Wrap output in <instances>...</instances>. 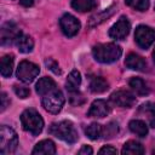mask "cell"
Wrapping results in <instances>:
<instances>
[{"label": "cell", "mask_w": 155, "mask_h": 155, "mask_svg": "<svg viewBox=\"0 0 155 155\" xmlns=\"http://www.w3.org/2000/svg\"><path fill=\"white\" fill-rule=\"evenodd\" d=\"M122 53V50L116 44H99L92 48L93 58L99 63H113L116 62Z\"/></svg>", "instance_id": "6da1fadb"}, {"label": "cell", "mask_w": 155, "mask_h": 155, "mask_svg": "<svg viewBox=\"0 0 155 155\" xmlns=\"http://www.w3.org/2000/svg\"><path fill=\"white\" fill-rule=\"evenodd\" d=\"M48 133H51L52 136H54V137H57V138H59V139H62L69 144H74L79 138L74 125L67 120L52 124L48 128Z\"/></svg>", "instance_id": "7a4b0ae2"}, {"label": "cell", "mask_w": 155, "mask_h": 155, "mask_svg": "<svg viewBox=\"0 0 155 155\" xmlns=\"http://www.w3.org/2000/svg\"><path fill=\"white\" fill-rule=\"evenodd\" d=\"M21 122L24 131L33 136H38L44 128V120L35 109H27L21 115Z\"/></svg>", "instance_id": "3957f363"}, {"label": "cell", "mask_w": 155, "mask_h": 155, "mask_svg": "<svg viewBox=\"0 0 155 155\" xmlns=\"http://www.w3.org/2000/svg\"><path fill=\"white\" fill-rule=\"evenodd\" d=\"M18 144V137L15 130L2 125L0 127V154H11L16 150Z\"/></svg>", "instance_id": "277c9868"}, {"label": "cell", "mask_w": 155, "mask_h": 155, "mask_svg": "<svg viewBox=\"0 0 155 155\" xmlns=\"http://www.w3.org/2000/svg\"><path fill=\"white\" fill-rule=\"evenodd\" d=\"M64 105V96L57 88L45 96H42V107L51 114H58Z\"/></svg>", "instance_id": "5b68a950"}, {"label": "cell", "mask_w": 155, "mask_h": 155, "mask_svg": "<svg viewBox=\"0 0 155 155\" xmlns=\"http://www.w3.org/2000/svg\"><path fill=\"white\" fill-rule=\"evenodd\" d=\"M39 73H40V68L36 64H34L29 61H22L18 64L16 74H17V78L21 81L29 84L39 75Z\"/></svg>", "instance_id": "8992f818"}, {"label": "cell", "mask_w": 155, "mask_h": 155, "mask_svg": "<svg viewBox=\"0 0 155 155\" xmlns=\"http://www.w3.org/2000/svg\"><path fill=\"white\" fill-rule=\"evenodd\" d=\"M22 35L21 29L12 22H6L0 30V40H1V45L2 46H7V45H12L16 44V41L18 40V38Z\"/></svg>", "instance_id": "52a82bcc"}, {"label": "cell", "mask_w": 155, "mask_h": 155, "mask_svg": "<svg viewBox=\"0 0 155 155\" xmlns=\"http://www.w3.org/2000/svg\"><path fill=\"white\" fill-rule=\"evenodd\" d=\"M134 40L140 48L147 50L155 41V30L148 25H139L136 28Z\"/></svg>", "instance_id": "ba28073f"}, {"label": "cell", "mask_w": 155, "mask_h": 155, "mask_svg": "<svg viewBox=\"0 0 155 155\" xmlns=\"http://www.w3.org/2000/svg\"><path fill=\"white\" fill-rule=\"evenodd\" d=\"M59 25L64 35L68 38L75 36L80 30V22L70 13H65L59 19Z\"/></svg>", "instance_id": "9c48e42d"}, {"label": "cell", "mask_w": 155, "mask_h": 155, "mask_svg": "<svg viewBox=\"0 0 155 155\" xmlns=\"http://www.w3.org/2000/svg\"><path fill=\"white\" fill-rule=\"evenodd\" d=\"M130 29H131V24H130L127 17L122 16L109 29V36L111 39H114V40H122L128 35Z\"/></svg>", "instance_id": "30bf717a"}, {"label": "cell", "mask_w": 155, "mask_h": 155, "mask_svg": "<svg viewBox=\"0 0 155 155\" xmlns=\"http://www.w3.org/2000/svg\"><path fill=\"white\" fill-rule=\"evenodd\" d=\"M110 101L115 105H117V107H121V108H131L136 103V97L130 91L120 90V91H115L114 93H111Z\"/></svg>", "instance_id": "8fae6325"}, {"label": "cell", "mask_w": 155, "mask_h": 155, "mask_svg": "<svg viewBox=\"0 0 155 155\" xmlns=\"http://www.w3.org/2000/svg\"><path fill=\"white\" fill-rule=\"evenodd\" d=\"M109 111H110L109 104L103 99H97L91 104L87 115L90 117H104L109 114Z\"/></svg>", "instance_id": "7c38bea8"}, {"label": "cell", "mask_w": 155, "mask_h": 155, "mask_svg": "<svg viewBox=\"0 0 155 155\" xmlns=\"http://www.w3.org/2000/svg\"><path fill=\"white\" fill-rule=\"evenodd\" d=\"M35 90H36L38 94L45 96V94H47V93H50V92L57 90V85H56V82H54L51 78L44 76V78H41V79L36 82Z\"/></svg>", "instance_id": "4fadbf2b"}, {"label": "cell", "mask_w": 155, "mask_h": 155, "mask_svg": "<svg viewBox=\"0 0 155 155\" xmlns=\"http://www.w3.org/2000/svg\"><path fill=\"white\" fill-rule=\"evenodd\" d=\"M31 153H33L34 155H36V154L53 155V154H56V145H54V143H53L51 139H44V140L39 142V143L34 147V149H33Z\"/></svg>", "instance_id": "5bb4252c"}, {"label": "cell", "mask_w": 155, "mask_h": 155, "mask_svg": "<svg viewBox=\"0 0 155 155\" xmlns=\"http://www.w3.org/2000/svg\"><path fill=\"white\" fill-rule=\"evenodd\" d=\"M125 64H126L127 68H130L132 70H137V71H143L145 69V67H147L145 61L140 56H138L136 53H130L126 57Z\"/></svg>", "instance_id": "9a60e30c"}, {"label": "cell", "mask_w": 155, "mask_h": 155, "mask_svg": "<svg viewBox=\"0 0 155 155\" xmlns=\"http://www.w3.org/2000/svg\"><path fill=\"white\" fill-rule=\"evenodd\" d=\"M139 113L143 114L147 117L148 124L153 128H155V103L147 102V103L142 104V107L139 108Z\"/></svg>", "instance_id": "2e32d148"}, {"label": "cell", "mask_w": 155, "mask_h": 155, "mask_svg": "<svg viewBox=\"0 0 155 155\" xmlns=\"http://www.w3.org/2000/svg\"><path fill=\"white\" fill-rule=\"evenodd\" d=\"M121 153L124 155L130 154V155H140L144 153V148L140 143L136 142V140H128L127 143L124 144Z\"/></svg>", "instance_id": "e0dca14e"}, {"label": "cell", "mask_w": 155, "mask_h": 155, "mask_svg": "<svg viewBox=\"0 0 155 155\" xmlns=\"http://www.w3.org/2000/svg\"><path fill=\"white\" fill-rule=\"evenodd\" d=\"M16 45L18 47V50L23 53H29L33 51V47H34V41L33 39L29 36V35H24L22 34L18 40L16 41Z\"/></svg>", "instance_id": "ac0fdd59"}, {"label": "cell", "mask_w": 155, "mask_h": 155, "mask_svg": "<svg viewBox=\"0 0 155 155\" xmlns=\"http://www.w3.org/2000/svg\"><path fill=\"white\" fill-rule=\"evenodd\" d=\"M13 70V56L6 54L1 58L0 63V73L4 78H10Z\"/></svg>", "instance_id": "d6986e66"}, {"label": "cell", "mask_w": 155, "mask_h": 155, "mask_svg": "<svg viewBox=\"0 0 155 155\" xmlns=\"http://www.w3.org/2000/svg\"><path fill=\"white\" fill-rule=\"evenodd\" d=\"M81 85V75L78 70H73L68 78H67V82H65V86H67V90L69 92H73V91H78L79 86Z\"/></svg>", "instance_id": "ffe728a7"}, {"label": "cell", "mask_w": 155, "mask_h": 155, "mask_svg": "<svg viewBox=\"0 0 155 155\" xmlns=\"http://www.w3.org/2000/svg\"><path fill=\"white\" fill-rule=\"evenodd\" d=\"M128 127L132 133H134L138 137H145L148 134V127L144 121L142 120H132L128 124Z\"/></svg>", "instance_id": "44dd1931"}, {"label": "cell", "mask_w": 155, "mask_h": 155, "mask_svg": "<svg viewBox=\"0 0 155 155\" xmlns=\"http://www.w3.org/2000/svg\"><path fill=\"white\" fill-rule=\"evenodd\" d=\"M109 87L108 82L103 79V78H99V76H93L90 81V90L93 92V93H102L104 91H107Z\"/></svg>", "instance_id": "7402d4cb"}, {"label": "cell", "mask_w": 155, "mask_h": 155, "mask_svg": "<svg viewBox=\"0 0 155 155\" xmlns=\"http://www.w3.org/2000/svg\"><path fill=\"white\" fill-rule=\"evenodd\" d=\"M130 86L138 96H145L149 93V88L147 87V84L140 78H132L130 80Z\"/></svg>", "instance_id": "603a6c76"}, {"label": "cell", "mask_w": 155, "mask_h": 155, "mask_svg": "<svg viewBox=\"0 0 155 155\" xmlns=\"http://www.w3.org/2000/svg\"><path fill=\"white\" fill-rule=\"evenodd\" d=\"M71 6L79 12H87L96 7L94 0H71Z\"/></svg>", "instance_id": "cb8c5ba5"}, {"label": "cell", "mask_w": 155, "mask_h": 155, "mask_svg": "<svg viewBox=\"0 0 155 155\" xmlns=\"http://www.w3.org/2000/svg\"><path fill=\"white\" fill-rule=\"evenodd\" d=\"M85 133L90 139L97 140L103 134V127L99 124H91L85 128Z\"/></svg>", "instance_id": "d4e9b609"}, {"label": "cell", "mask_w": 155, "mask_h": 155, "mask_svg": "<svg viewBox=\"0 0 155 155\" xmlns=\"http://www.w3.org/2000/svg\"><path fill=\"white\" fill-rule=\"evenodd\" d=\"M125 4L137 11H145L149 7V0H125Z\"/></svg>", "instance_id": "484cf974"}, {"label": "cell", "mask_w": 155, "mask_h": 155, "mask_svg": "<svg viewBox=\"0 0 155 155\" xmlns=\"http://www.w3.org/2000/svg\"><path fill=\"white\" fill-rule=\"evenodd\" d=\"M114 12V7H110V8H108L107 11H104L103 13H101V15H96V16H93L92 18H91V22H90V25L91 27H93V25H97V24H99V23H102L104 19H107L109 16H111V13Z\"/></svg>", "instance_id": "4316f807"}, {"label": "cell", "mask_w": 155, "mask_h": 155, "mask_svg": "<svg viewBox=\"0 0 155 155\" xmlns=\"http://www.w3.org/2000/svg\"><path fill=\"white\" fill-rule=\"evenodd\" d=\"M13 90H15V93H16L19 98H27V97L30 94V90H29L28 87H24V86H18V85H16V86L13 87Z\"/></svg>", "instance_id": "83f0119b"}, {"label": "cell", "mask_w": 155, "mask_h": 155, "mask_svg": "<svg viewBox=\"0 0 155 155\" xmlns=\"http://www.w3.org/2000/svg\"><path fill=\"white\" fill-rule=\"evenodd\" d=\"M70 93V103L73 105H80L84 103V97L78 92V91H73V92H69Z\"/></svg>", "instance_id": "f1b7e54d"}, {"label": "cell", "mask_w": 155, "mask_h": 155, "mask_svg": "<svg viewBox=\"0 0 155 155\" xmlns=\"http://www.w3.org/2000/svg\"><path fill=\"white\" fill-rule=\"evenodd\" d=\"M45 64L54 73V74H61V70H59V67H58V64L56 63V61H53L52 58H48V59H46L45 61Z\"/></svg>", "instance_id": "f546056e"}, {"label": "cell", "mask_w": 155, "mask_h": 155, "mask_svg": "<svg viewBox=\"0 0 155 155\" xmlns=\"http://www.w3.org/2000/svg\"><path fill=\"white\" fill-rule=\"evenodd\" d=\"M0 99H1V104H0V110L1 111H4L7 107H8V104H10V99L7 98V94L5 93V92H1V94H0Z\"/></svg>", "instance_id": "4dcf8cb0"}, {"label": "cell", "mask_w": 155, "mask_h": 155, "mask_svg": "<svg viewBox=\"0 0 155 155\" xmlns=\"http://www.w3.org/2000/svg\"><path fill=\"white\" fill-rule=\"evenodd\" d=\"M98 153L99 154H117V150L110 145H105V147L101 148V150Z\"/></svg>", "instance_id": "1f68e13d"}, {"label": "cell", "mask_w": 155, "mask_h": 155, "mask_svg": "<svg viewBox=\"0 0 155 155\" xmlns=\"http://www.w3.org/2000/svg\"><path fill=\"white\" fill-rule=\"evenodd\" d=\"M92 153H93V150H92V148L88 147V145H84V147L79 150V154H80V155H91Z\"/></svg>", "instance_id": "d6a6232c"}, {"label": "cell", "mask_w": 155, "mask_h": 155, "mask_svg": "<svg viewBox=\"0 0 155 155\" xmlns=\"http://www.w3.org/2000/svg\"><path fill=\"white\" fill-rule=\"evenodd\" d=\"M19 2H21V5H23L25 7H29L34 4V0H19Z\"/></svg>", "instance_id": "836d02e7"}, {"label": "cell", "mask_w": 155, "mask_h": 155, "mask_svg": "<svg viewBox=\"0 0 155 155\" xmlns=\"http://www.w3.org/2000/svg\"><path fill=\"white\" fill-rule=\"evenodd\" d=\"M153 59H154V62H155V48H154V51H153Z\"/></svg>", "instance_id": "e575fe53"}, {"label": "cell", "mask_w": 155, "mask_h": 155, "mask_svg": "<svg viewBox=\"0 0 155 155\" xmlns=\"http://www.w3.org/2000/svg\"><path fill=\"white\" fill-rule=\"evenodd\" d=\"M153 154H155V149H154V150H153Z\"/></svg>", "instance_id": "d590c367"}]
</instances>
